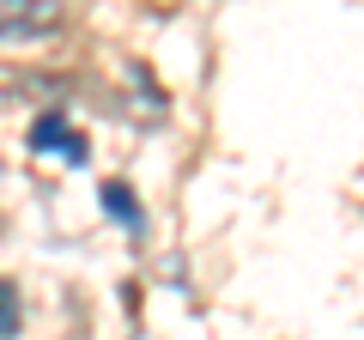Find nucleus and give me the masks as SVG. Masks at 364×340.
Returning <instances> with one entry per match:
<instances>
[{"label":"nucleus","instance_id":"1","mask_svg":"<svg viewBox=\"0 0 364 340\" xmlns=\"http://www.w3.org/2000/svg\"><path fill=\"white\" fill-rule=\"evenodd\" d=\"M67 0H0V37H31L61 18Z\"/></svg>","mask_w":364,"mask_h":340},{"label":"nucleus","instance_id":"2","mask_svg":"<svg viewBox=\"0 0 364 340\" xmlns=\"http://www.w3.org/2000/svg\"><path fill=\"white\" fill-rule=\"evenodd\" d=\"M31 146H37V152H49V158H67V164H85V134H73L61 116H37Z\"/></svg>","mask_w":364,"mask_h":340},{"label":"nucleus","instance_id":"3","mask_svg":"<svg viewBox=\"0 0 364 340\" xmlns=\"http://www.w3.org/2000/svg\"><path fill=\"white\" fill-rule=\"evenodd\" d=\"M104 207H109V219H122L128 231H140V207H134V195H128L122 183H109V188H104Z\"/></svg>","mask_w":364,"mask_h":340},{"label":"nucleus","instance_id":"4","mask_svg":"<svg viewBox=\"0 0 364 340\" xmlns=\"http://www.w3.org/2000/svg\"><path fill=\"white\" fill-rule=\"evenodd\" d=\"M13 328H18V298H13V286L0 280V340L13 334Z\"/></svg>","mask_w":364,"mask_h":340},{"label":"nucleus","instance_id":"5","mask_svg":"<svg viewBox=\"0 0 364 340\" xmlns=\"http://www.w3.org/2000/svg\"><path fill=\"white\" fill-rule=\"evenodd\" d=\"M152 6H176V0H152Z\"/></svg>","mask_w":364,"mask_h":340}]
</instances>
